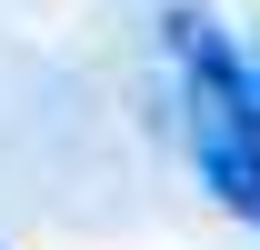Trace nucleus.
<instances>
[{
	"label": "nucleus",
	"instance_id": "1",
	"mask_svg": "<svg viewBox=\"0 0 260 250\" xmlns=\"http://www.w3.org/2000/svg\"><path fill=\"white\" fill-rule=\"evenodd\" d=\"M170 50H180V70H190L200 110L220 130H260V60H240L230 50L220 20H200V10H170Z\"/></svg>",
	"mask_w": 260,
	"mask_h": 250
},
{
	"label": "nucleus",
	"instance_id": "2",
	"mask_svg": "<svg viewBox=\"0 0 260 250\" xmlns=\"http://www.w3.org/2000/svg\"><path fill=\"white\" fill-rule=\"evenodd\" d=\"M200 180L220 190V210H240V220H260V130H200Z\"/></svg>",
	"mask_w": 260,
	"mask_h": 250
}]
</instances>
